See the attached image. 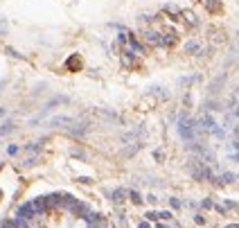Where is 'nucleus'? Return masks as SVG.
Listing matches in <instances>:
<instances>
[]
</instances>
